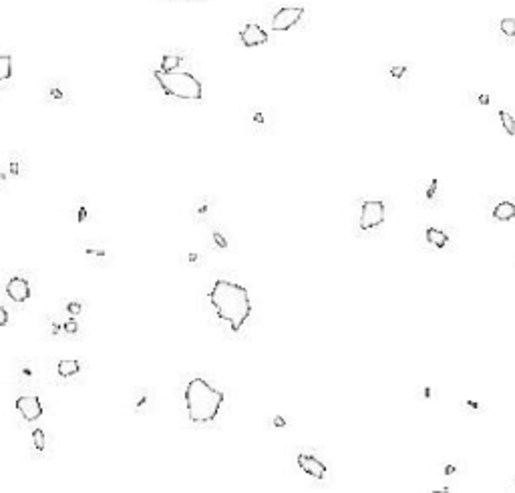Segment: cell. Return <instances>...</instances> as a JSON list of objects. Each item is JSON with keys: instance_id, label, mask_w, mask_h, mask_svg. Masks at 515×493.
Masks as SVG:
<instances>
[{"instance_id": "obj_1", "label": "cell", "mask_w": 515, "mask_h": 493, "mask_svg": "<svg viewBox=\"0 0 515 493\" xmlns=\"http://www.w3.org/2000/svg\"><path fill=\"white\" fill-rule=\"evenodd\" d=\"M209 302L216 308L218 316L229 324L231 330H240L252 314L248 290L229 280H218L213 284L209 292Z\"/></svg>"}, {"instance_id": "obj_2", "label": "cell", "mask_w": 515, "mask_h": 493, "mask_svg": "<svg viewBox=\"0 0 515 493\" xmlns=\"http://www.w3.org/2000/svg\"><path fill=\"white\" fill-rule=\"evenodd\" d=\"M224 403V393L203 378H193L185 387V406L193 423H211Z\"/></svg>"}, {"instance_id": "obj_3", "label": "cell", "mask_w": 515, "mask_h": 493, "mask_svg": "<svg viewBox=\"0 0 515 493\" xmlns=\"http://www.w3.org/2000/svg\"><path fill=\"white\" fill-rule=\"evenodd\" d=\"M157 83L161 89L175 99H187V101H198L201 99V83L193 77L191 73H181V71H161L157 69L155 73Z\"/></svg>"}, {"instance_id": "obj_4", "label": "cell", "mask_w": 515, "mask_h": 493, "mask_svg": "<svg viewBox=\"0 0 515 493\" xmlns=\"http://www.w3.org/2000/svg\"><path fill=\"white\" fill-rule=\"evenodd\" d=\"M384 222V202L369 200L362 203L360 211V230H372Z\"/></svg>"}, {"instance_id": "obj_5", "label": "cell", "mask_w": 515, "mask_h": 493, "mask_svg": "<svg viewBox=\"0 0 515 493\" xmlns=\"http://www.w3.org/2000/svg\"><path fill=\"white\" fill-rule=\"evenodd\" d=\"M304 14V8L302 6H286V8H280L274 18H272V29L278 30V32H282V30H288L292 29L300 18H302Z\"/></svg>"}, {"instance_id": "obj_6", "label": "cell", "mask_w": 515, "mask_h": 493, "mask_svg": "<svg viewBox=\"0 0 515 493\" xmlns=\"http://www.w3.org/2000/svg\"><path fill=\"white\" fill-rule=\"evenodd\" d=\"M298 465H300V469H302L304 473L312 475L314 479H324V475H326V465L322 463L320 459H316L314 455L300 453L298 455Z\"/></svg>"}, {"instance_id": "obj_7", "label": "cell", "mask_w": 515, "mask_h": 493, "mask_svg": "<svg viewBox=\"0 0 515 493\" xmlns=\"http://www.w3.org/2000/svg\"><path fill=\"white\" fill-rule=\"evenodd\" d=\"M16 409L27 421H36L42 415V405L36 397H20L16 399Z\"/></svg>"}, {"instance_id": "obj_8", "label": "cell", "mask_w": 515, "mask_h": 493, "mask_svg": "<svg viewBox=\"0 0 515 493\" xmlns=\"http://www.w3.org/2000/svg\"><path fill=\"white\" fill-rule=\"evenodd\" d=\"M240 38L246 47H258V45H264V42H268V32L260 27V25H246L240 32Z\"/></svg>"}, {"instance_id": "obj_9", "label": "cell", "mask_w": 515, "mask_h": 493, "mask_svg": "<svg viewBox=\"0 0 515 493\" xmlns=\"http://www.w3.org/2000/svg\"><path fill=\"white\" fill-rule=\"evenodd\" d=\"M6 292L8 296L14 300V302H27V300L30 298V286L29 282L25 280V278H10L8 284H6Z\"/></svg>"}, {"instance_id": "obj_10", "label": "cell", "mask_w": 515, "mask_h": 493, "mask_svg": "<svg viewBox=\"0 0 515 493\" xmlns=\"http://www.w3.org/2000/svg\"><path fill=\"white\" fill-rule=\"evenodd\" d=\"M493 218L499 220V222L513 220V218H515V203H511V202H501L499 205H495V209H493Z\"/></svg>"}, {"instance_id": "obj_11", "label": "cell", "mask_w": 515, "mask_h": 493, "mask_svg": "<svg viewBox=\"0 0 515 493\" xmlns=\"http://www.w3.org/2000/svg\"><path fill=\"white\" fill-rule=\"evenodd\" d=\"M427 240L431 242L435 248H445L447 242H449V235H447L445 232L437 230V228H429V230H427Z\"/></svg>"}, {"instance_id": "obj_12", "label": "cell", "mask_w": 515, "mask_h": 493, "mask_svg": "<svg viewBox=\"0 0 515 493\" xmlns=\"http://www.w3.org/2000/svg\"><path fill=\"white\" fill-rule=\"evenodd\" d=\"M57 371L60 377H73L79 371V360H60L57 364Z\"/></svg>"}, {"instance_id": "obj_13", "label": "cell", "mask_w": 515, "mask_h": 493, "mask_svg": "<svg viewBox=\"0 0 515 493\" xmlns=\"http://www.w3.org/2000/svg\"><path fill=\"white\" fill-rule=\"evenodd\" d=\"M12 75V58L10 55H0V83L8 81Z\"/></svg>"}, {"instance_id": "obj_14", "label": "cell", "mask_w": 515, "mask_h": 493, "mask_svg": "<svg viewBox=\"0 0 515 493\" xmlns=\"http://www.w3.org/2000/svg\"><path fill=\"white\" fill-rule=\"evenodd\" d=\"M181 62H183V58L177 57V55H165L163 60H161V71H175Z\"/></svg>"}, {"instance_id": "obj_15", "label": "cell", "mask_w": 515, "mask_h": 493, "mask_svg": "<svg viewBox=\"0 0 515 493\" xmlns=\"http://www.w3.org/2000/svg\"><path fill=\"white\" fill-rule=\"evenodd\" d=\"M499 119L503 123V129L509 133V135H515V119L507 113V111H499Z\"/></svg>"}, {"instance_id": "obj_16", "label": "cell", "mask_w": 515, "mask_h": 493, "mask_svg": "<svg viewBox=\"0 0 515 493\" xmlns=\"http://www.w3.org/2000/svg\"><path fill=\"white\" fill-rule=\"evenodd\" d=\"M499 27H501V32L505 36H515V18H503L499 23Z\"/></svg>"}, {"instance_id": "obj_17", "label": "cell", "mask_w": 515, "mask_h": 493, "mask_svg": "<svg viewBox=\"0 0 515 493\" xmlns=\"http://www.w3.org/2000/svg\"><path fill=\"white\" fill-rule=\"evenodd\" d=\"M32 441H34L36 451H42V449H45V433H42L40 429H34L32 431Z\"/></svg>"}, {"instance_id": "obj_18", "label": "cell", "mask_w": 515, "mask_h": 493, "mask_svg": "<svg viewBox=\"0 0 515 493\" xmlns=\"http://www.w3.org/2000/svg\"><path fill=\"white\" fill-rule=\"evenodd\" d=\"M213 242H216L222 250H228V242H226V238H224L220 232H213Z\"/></svg>"}, {"instance_id": "obj_19", "label": "cell", "mask_w": 515, "mask_h": 493, "mask_svg": "<svg viewBox=\"0 0 515 493\" xmlns=\"http://www.w3.org/2000/svg\"><path fill=\"white\" fill-rule=\"evenodd\" d=\"M8 169H10V174H12V175H20V174H23V169H20V163H18V159H12Z\"/></svg>"}, {"instance_id": "obj_20", "label": "cell", "mask_w": 515, "mask_h": 493, "mask_svg": "<svg viewBox=\"0 0 515 493\" xmlns=\"http://www.w3.org/2000/svg\"><path fill=\"white\" fill-rule=\"evenodd\" d=\"M435 191H437V179H433L431 183H429V189H427L429 200H433V198H435Z\"/></svg>"}, {"instance_id": "obj_21", "label": "cell", "mask_w": 515, "mask_h": 493, "mask_svg": "<svg viewBox=\"0 0 515 493\" xmlns=\"http://www.w3.org/2000/svg\"><path fill=\"white\" fill-rule=\"evenodd\" d=\"M404 73H406V67H393V69H391V75H393L395 79H401Z\"/></svg>"}, {"instance_id": "obj_22", "label": "cell", "mask_w": 515, "mask_h": 493, "mask_svg": "<svg viewBox=\"0 0 515 493\" xmlns=\"http://www.w3.org/2000/svg\"><path fill=\"white\" fill-rule=\"evenodd\" d=\"M6 324H8V312L6 308L0 306V326H6Z\"/></svg>"}, {"instance_id": "obj_23", "label": "cell", "mask_w": 515, "mask_h": 493, "mask_svg": "<svg viewBox=\"0 0 515 493\" xmlns=\"http://www.w3.org/2000/svg\"><path fill=\"white\" fill-rule=\"evenodd\" d=\"M69 312H71L73 316H77V314L81 312V302H71V304H69Z\"/></svg>"}, {"instance_id": "obj_24", "label": "cell", "mask_w": 515, "mask_h": 493, "mask_svg": "<svg viewBox=\"0 0 515 493\" xmlns=\"http://www.w3.org/2000/svg\"><path fill=\"white\" fill-rule=\"evenodd\" d=\"M64 330H67L69 334H73V332H77V324L73 322V320H69V322L64 324Z\"/></svg>"}, {"instance_id": "obj_25", "label": "cell", "mask_w": 515, "mask_h": 493, "mask_svg": "<svg viewBox=\"0 0 515 493\" xmlns=\"http://www.w3.org/2000/svg\"><path fill=\"white\" fill-rule=\"evenodd\" d=\"M453 473H455V467H453V465H447V467H445V475H453Z\"/></svg>"}, {"instance_id": "obj_26", "label": "cell", "mask_w": 515, "mask_h": 493, "mask_svg": "<svg viewBox=\"0 0 515 493\" xmlns=\"http://www.w3.org/2000/svg\"><path fill=\"white\" fill-rule=\"evenodd\" d=\"M274 425H278V427H284V425H286V421H284L282 417H276V419H274Z\"/></svg>"}, {"instance_id": "obj_27", "label": "cell", "mask_w": 515, "mask_h": 493, "mask_svg": "<svg viewBox=\"0 0 515 493\" xmlns=\"http://www.w3.org/2000/svg\"><path fill=\"white\" fill-rule=\"evenodd\" d=\"M51 95H53L55 99H62V93H60L58 89H51Z\"/></svg>"}, {"instance_id": "obj_28", "label": "cell", "mask_w": 515, "mask_h": 493, "mask_svg": "<svg viewBox=\"0 0 515 493\" xmlns=\"http://www.w3.org/2000/svg\"><path fill=\"white\" fill-rule=\"evenodd\" d=\"M479 103H481V105H487V103H489V97H487V95H479Z\"/></svg>"}, {"instance_id": "obj_29", "label": "cell", "mask_w": 515, "mask_h": 493, "mask_svg": "<svg viewBox=\"0 0 515 493\" xmlns=\"http://www.w3.org/2000/svg\"><path fill=\"white\" fill-rule=\"evenodd\" d=\"M6 179H8V177H6V174H0V187L4 185V181H6Z\"/></svg>"}]
</instances>
